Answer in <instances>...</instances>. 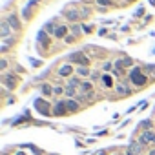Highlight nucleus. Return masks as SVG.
<instances>
[{
	"instance_id": "9d476101",
	"label": "nucleus",
	"mask_w": 155,
	"mask_h": 155,
	"mask_svg": "<svg viewBox=\"0 0 155 155\" xmlns=\"http://www.w3.org/2000/svg\"><path fill=\"white\" fill-rule=\"evenodd\" d=\"M37 108H38V111H40V113H44V115H48V113H49V108H48V104H46L44 101H37Z\"/></svg>"
},
{
	"instance_id": "9b49d317",
	"label": "nucleus",
	"mask_w": 155,
	"mask_h": 155,
	"mask_svg": "<svg viewBox=\"0 0 155 155\" xmlns=\"http://www.w3.org/2000/svg\"><path fill=\"white\" fill-rule=\"evenodd\" d=\"M128 151H130V153H133V155H137V153H140V151H142V144H140V142H139V144H137V142H133V144L130 146V150H128Z\"/></svg>"
},
{
	"instance_id": "bb28decb",
	"label": "nucleus",
	"mask_w": 155,
	"mask_h": 155,
	"mask_svg": "<svg viewBox=\"0 0 155 155\" xmlns=\"http://www.w3.org/2000/svg\"><path fill=\"white\" fill-rule=\"evenodd\" d=\"M82 29H84V31H86V33H90V31H91V26H84V28H82Z\"/></svg>"
},
{
	"instance_id": "393cba45",
	"label": "nucleus",
	"mask_w": 155,
	"mask_h": 155,
	"mask_svg": "<svg viewBox=\"0 0 155 155\" xmlns=\"http://www.w3.org/2000/svg\"><path fill=\"white\" fill-rule=\"evenodd\" d=\"M66 95L73 97V95H75V88H68V90H66Z\"/></svg>"
},
{
	"instance_id": "7ed1b4c3",
	"label": "nucleus",
	"mask_w": 155,
	"mask_h": 155,
	"mask_svg": "<svg viewBox=\"0 0 155 155\" xmlns=\"http://www.w3.org/2000/svg\"><path fill=\"white\" fill-rule=\"evenodd\" d=\"M155 140V133L153 131H144L140 135V144H148V142H153Z\"/></svg>"
},
{
	"instance_id": "aec40b11",
	"label": "nucleus",
	"mask_w": 155,
	"mask_h": 155,
	"mask_svg": "<svg viewBox=\"0 0 155 155\" xmlns=\"http://www.w3.org/2000/svg\"><path fill=\"white\" fill-rule=\"evenodd\" d=\"M55 29H57V28H55L53 24H46V31H49V33H55Z\"/></svg>"
},
{
	"instance_id": "c85d7f7f",
	"label": "nucleus",
	"mask_w": 155,
	"mask_h": 155,
	"mask_svg": "<svg viewBox=\"0 0 155 155\" xmlns=\"http://www.w3.org/2000/svg\"><path fill=\"white\" fill-rule=\"evenodd\" d=\"M150 4H151V6H155V0H150Z\"/></svg>"
},
{
	"instance_id": "f3484780",
	"label": "nucleus",
	"mask_w": 155,
	"mask_h": 155,
	"mask_svg": "<svg viewBox=\"0 0 155 155\" xmlns=\"http://www.w3.org/2000/svg\"><path fill=\"white\" fill-rule=\"evenodd\" d=\"M81 90H82L84 93H86V91L90 93V91H91V84H90V82H84V84H81Z\"/></svg>"
},
{
	"instance_id": "0eeeda50",
	"label": "nucleus",
	"mask_w": 155,
	"mask_h": 155,
	"mask_svg": "<svg viewBox=\"0 0 155 155\" xmlns=\"http://www.w3.org/2000/svg\"><path fill=\"white\" fill-rule=\"evenodd\" d=\"M4 81H6V86H8L9 90H13V88H15V82H17V77H15V75H6Z\"/></svg>"
},
{
	"instance_id": "f8f14e48",
	"label": "nucleus",
	"mask_w": 155,
	"mask_h": 155,
	"mask_svg": "<svg viewBox=\"0 0 155 155\" xmlns=\"http://www.w3.org/2000/svg\"><path fill=\"white\" fill-rule=\"evenodd\" d=\"M66 17H68V18L73 22V20H79V17H81V15H79V11H77V9H68Z\"/></svg>"
},
{
	"instance_id": "1a4fd4ad",
	"label": "nucleus",
	"mask_w": 155,
	"mask_h": 155,
	"mask_svg": "<svg viewBox=\"0 0 155 155\" xmlns=\"http://www.w3.org/2000/svg\"><path fill=\"white\" fill-rule=\"evenodd\" d=\"M66 108H68V111H77V110H79V102L69 99V101H66Z\"/></svg>"
},
{
	"instance_id": "4468645a",
	"label": "nucleus",
	"mask_w": 155,
	"mask_h": 155,
	"mask_svg": "<svg viewBox=\"0 0 155 155\" xmlns=\"http://www.w3.org/2000/svg\"><path fill=\"white\" fill-rule=\"evenodd\" d=\"M131 58H124V60H119L117 64H115V68H126V66H131Z\"/></svg>"
},
{
	"instance_id": "cd10ccee",
	"label": "nucleus",
	"mask_w": 155,
	"mask_h": 155,
	"mask_svg": "<svg viewBox=\"0 0 155 155\" xmlns=\"http://www.w3.org/2000/svg\"><path fill=\"white\" fill-rule=\"evenodd\" d=\"M95 155H106V153H104V151H97Z\"/></svg>"
},
{
	"instance_id": "a878e982",
	"label": "nucleus",
	"mask_w": 155,
	"mask_h": 155,
	"mask_svg": "<svg viewBox=\"0 0 155 155\" xmlns=\"http://www.w3.org/2000/svg\"><path fill=\"white\" fill-rule=\"evenodd\" d=\"M71 29H73V33H75V35H77V33H79V29H81V28H79V26H77V24H75V26H73V28H71Z\"/></svg>"
},
{
	"instance_id": "c756f323",
	"label": "nucleus",
	"mask_w": 155,
	"mask_h": 155,
	"mask_svg": "<svg viewBox=\"0 0 155 155\" xmlns=\"http://www.w3.org/2000/svg\"><path fill=\"white\" fill-rule=\"evenodd\" d=\"M150 155H155V150H151V151H150Z\"/></svg>"
},
{
	"instance_id": "412c9836",
	"label": "nucleus",
	"mask_w": 155,
	"mask_h": 155,
	"mask_svg": "<svg viewBox=\"0 0 155 155\" xmlns=\"http://www.w3.org/2000/svg\"><path fill=\"white\" fill-rule=\"evenodd\" d=\"M6 68H8V60H6V58H2V60H0V69L4 71Z\"/></svg>"
},
{
	"instance_id": "423d86ee",
	"label": "nucleus",
	"mask_w": 155,
	"mask_h": 155,
	"mask_svg": "<svg viewBox=\"0 0 155 155\" xmlns=\"http://www.w3.org/2000/svg\"><path fill=\"white\" fill-rule=\"evenodd\" d=\"M71 73H73V66H69V64H66V66H62L58 69V75L60 77H69Z\"/></svg>"
},
{
	"instance_id": "f257e3e1",
	"label": "nucleus",
	"mask_w": 155,
	"mask_h": 155,
	"mask_svg": "<svg viewBox=\"0 0 155 155\" xmlns=\"http://www.w3.org/2000/svg\"><path fill=\"white\" fill-rule=\"evenodd\" d=\"M130 79H131V82H133L135 86H142V84H146V75H142L139 68H133V69H131Z\"/></svg>"
},
{
	"instance_id": "7c9ffc66",
	"label": "nucleus",
	"mask_w": 155,
	"mask_h": 155,
	"mask_svg": "<svg viewBox=\"0 0 155 155\" xmlns=\"http://www.w3.org/2000/svg\"><path fill=\"white\" fill-rule=\"evenodd\" d=\"M17 155H24V153H22V151H20V153H17Z\"/></svg>"
},
{
	"instance_id": "2eb2a0df",
	"label": "nucleus",
	"mask_w": 155,
	"mask_h": 155,
	"mask_svg": "<svg viewBox=\"0 0 155 155\" xmlns=\"http://www.w3.org/2000/svg\"><path fill=\"white\" fill-rule=\"evenodd\" d=\"M77 73H79L81 77H88L90 75V69L86 66H79V68H77Z\"/></svg>"
},
{
	"instance_id": "b1692460",
	"label": "nucleus",
	"mask_w": 155,
	"mask_h": 155,
	"mask_svg": "<svg viewBox=\"0 0 155 155\" xmlns=\"http://www.w3.org/2000/svg\"><path fill=\"white\" fill-rule=\"evenodd\" d=\"M38 38L44 40V44H48V37H46V33H38Z\"/></svg>"
},
{
	"instance_id": "5701e85b",
	"label": "nucleus",
	"mask_w": 155,
	"mask_h": 155,
	"mask_svg": "<svg viewBox=\"0 0 155 155\" xmlns=\"http://www.w3.org/2000/svg\"><path fill=\"white\" fill-rule=\"evenodd\" d=\"M75 86H79V81H77V79H71V81H69V88H75Z\"/></svg>"
},
{
	"instance_id": "39448f33",
	"label": "nucleus",
	"mask_w": 155,
	"mask_h": 155,
	"mask_svg": "<svg viewBox=\"0 0 155 155\" xmlns=\"http://www.w3.org/2000/svg\"><path fill=\"white\" fill-rule=\"evenodd\" d=\"M6 22H8V24H9V26H11V28H13L15 31H17V29H20V22H18V18H17L15 15H9Z\"/></svg>"
},
{
	"instance_id": "20e7f679",
	"label": "nucleus",
	"mask_w": 155,
	"mask_h": 155,
	"mask_svg": "<svg viewBox=\"0 0 155 155\" xmlns=\"http://www.w3.org/2000/svg\"><path fill=\"white\" fill-rule=\"evenodd\" d=\"M66 111H68V108H66V101H64V102H57L55 108H53V113H55V115H64Z\"/></svg>"
},
{
	"instance_id": "a211bd4d",
	"label": "nucleus",
	"mask_w": 155,
	"mask_h": 155,
	"mask_svg": "<svg viewBox=\"0 0 155 155\" xmlns=\"http://www.w3.org/2000/svg\"><path fill=\"white\" fill-rule=\"evenodd\" d=\"M53 93H55V95H60V93H64L62 86H55V88H53Z\"/></svg>"
},
{
	"instance_id": "4be33fe9",
	"label": "nucleus",
	"mask_w": 155,
	"mask_h": 155,
	"mask_svg": "<svg viewBox=\"0 0 155 155\" xmlns=\"http://www.w3.org/2000/svg\"><path fill=\"white\" fill-rule=\"evenodd\" d=\"M102 81H104V84H106L108 88L111 86V79H110V77H102Z\"/></svg>"
},
{
	"instance_id": "ddd939ff",
	"label": "nucleus",
	"mask_w": 155,
	"mask_h": 155,
	"mask_svg": "<svg viewBox=\"0 0 155 155\" xmlns=\"http://www.w3.org/2000/svg\"><path fill=\"white\" fill-rule=\"evenodd\" d=\"M11 29H13V28H11L8 22H2V31H0V35L6 38V37H9V31H11Z\"/></svg>"
},
{
	"instance_id": "6ab92c4d",
	"label": "nucleus",
	"mask_w": 155,
	"mask_h": 155,
	"mask_svg": "<svg viewBox=\"0 0 155 155\" xmlns=\"http://www.w3.org/2000/svg\"><path fill=\"white\" fill-rule=\"evenodd\" d=\"M99 6H111V0H97Z\"/></svg>"
},
{
	"instance_id": "6e6552de",
	"label": "nucleus",
	"mask_w": 155,
	"mask_h": 155,
	"mask_svg": "<svg viewBox=\"0 0 155 155\" xmlns=\"http://www.w3.org/2000/svg\"><path fill=\"white\" fill-rule=\"evenodd\" d=\"M66 33H68V28L66 26H57V29H55V37L57 38H64Z\"/></svg>"
},
{
	"instance_id": "dca6fc26",
	"label": "nucleus",
	"mask_w": 155,
	"mask_h": 155,
	"mask_svg": "<svg viewBox=\"0 0 155 155\" xmlns=\"http://www.w3.org/2000/svg\"><path fill=\"white\" fill-rule=\"evenodd\" d=\"M42 93H44L46 97H48V95H51V93H53L51 86H49V84H42Z\"/></svg>"
},
{
	"instance_id": "f03ea898",
	"label": "nucleus",
	"mask_w": 155,
	"mask_h": 155,
	"mask_svg": "<svg viewBox=\"0 0 155 155\" xmlns=\"http://www.w3.org/2000/svg\"><path fill=\"white\" fill-rule=\"evenodd\" d=\"M69 60L75 62V64H79V66H86V64H90V58H88L84 53H81V51L71 53V55H69Z\"/></svg>"
},
{
	"instance_id": "2f4dec72",
	"label": "nucleus",
	"mask_w": 155,
	"mask_h": 155,
	"mask_svg": "<svg viewBox=\"0 0 155 155\" xmlns=\"http://www.w3.org/2000/svg\"><path fill=\"white\" fill-rule=\"evenodd\" d=\"M128 155H133V153H130V151H128Z\"/></svg>"
}]
</instances>
